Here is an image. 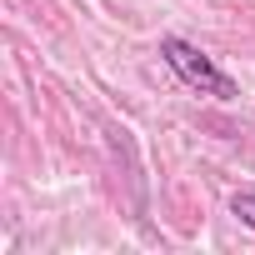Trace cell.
I'll list each match as a JSON object with an SVG mask.
<instances>
[{"label":"cell","mask_w":255,"mask_h":255,"mask_svg":"<svg viewBox=\"0 0 255 255\" xmlns=\"http://www.w3.org/2000/svg\"><path fill=\"white\" fill-rule=\"evenodd\" d=\"M160 60H165L190 90H200V95H210V100H235V95H240V85H235L200 45H190V40H180V35H160Z\"/></svg>","instance_id":"6da1fadb"},{"label":"cell","mask_w":255,"mask_h":255,"mask_svg":"<svg viewBox=\"0 0 255 255\" xmlns=\"http://www.w3.org/2000/svg\"><path fill=\"white\" fill-rule=\"evenodd\" d=\"M230 215H235L240 225H250V230H255V190H240V195H230Z\"/></svg>","instance_id":"7a4b0ae2"}]
</instances>
